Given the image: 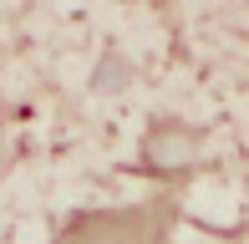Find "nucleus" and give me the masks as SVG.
I'll use <instances>...</instances> for the list:
<instances>
[{
    "label": "nucleus",
    "mask_w": 249,
    "mask_h": 244,
    "mask_svg": "<svg viewBox=\"0 0 249 244\" xmlns=\"http://www.w3.org/2000/svg\"><path fill=\"white\" fill-rule=\"evenodd\" d=\"M178 198L153 193L138 204H102L82 209L56 229V244H173Z\"/></svg>",
    "instance_id": "1"
}]
</instances>
